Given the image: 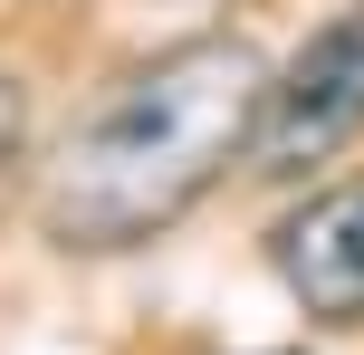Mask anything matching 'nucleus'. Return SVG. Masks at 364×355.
Here are the masks:
<instances>
[{
  "label": "nucleus",
  "mask_w": 364,
  "mask_h": 355,
  "mask_svg": "<svg viewBox=\"0 0 364 355\" xmlns=\"http://www.w3.org/2000/svg\"><path fill=\"white\" fill-rule=\"evenodd\" d=\"M269 260L316 327H364V183L307 192L269 231Z\"/></svg>",
  "instance_id": "3"
},
{
  "label": "nucleus",
  "mask_w": 364,
  "mask_h": 355,
  "mask_svg": "<svg viewBox=\"0 0 364 355\" xmlns=\"http://www.w3.org/2000/svg\"><path fill=\"white\" fill-rule=\"evenodd\" d=\"M364 134V10H336L259 96V134H250V173L288 183V173L326 164L336 144Z\"/></svg>",
  "instance_id": "2"
},
{
  "label": "nucleus",
  "mask_w": 364,
  "mask_h": 355,
  "mask_svg": "<svg viewBox=\"0 0 364 355\" xmlns=\"http://www.w3.org/2000/svg\"><path fill=\"white\" fill-rule=\"evenodd\" d=\"M19 144H29V96H19V77L0 68V173L19 164Z\"/></svg>",
  "instance_id": "4"
},
{
  "label": "nucleus",
  "mask_w": 364,
  "mask_h": 355,
  "mask_svg": "<svg viewBox=\"0 0 364 355\" xmlns=\"http://www.w3.org/2000/svg\"><path fill=\"white\" fill-rule=\"evenodd\" d=\"M259 96H269V58L240 29H201L134 58L68 125L48 183H38V231L58 250L164 240L182 211H201L220 192L230 164H250Z\"/></svg>",
  "instance_id": "1"
}]
</instances>
